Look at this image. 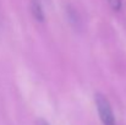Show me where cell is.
I'll return each mask as SVG.
<instances>
[{
  "mask_svg": "<svg viewBox=\"0 0 126 125\" xmlns=\"http://www.w3.org/2000/svg\"><path fill=\"white\" fill-rule=\"evenodd\" d=\"M31 12L37 21H44V10L41 0H31Z\"/></svg>",
  "mask_w": 126,
  "mask_h": 125,
  "instance_id": "cell-2",
  "label": "cell"
},
{
  "mask_svg": "<svg viewBox=\"0 0 126 125\" xmlns=\"http://www.w3.org/2000/svg\"><path fill=\"white\" fill-rule=\"evenodd\" d=\"M95 107H97L99 118H100L103 125H116L115 115L111 109V106L103 94L95 96Z\"/></svg>",
  "mask_w": 126,
  "mask_h": 125,
  "instance_id": "cell-1",
  "label": "cell"
},
{
  "mask_svg": "<svg viewBox=\"0 0 126 125\" xmlns=\"http://www.w3.org/2000/svg\"><path fill=\"white\" fill-rule=\"evenodd\" d=\"M108 4L111 6V9H113V10L118 11V10H120V9H121L123 1H121V0H108Z\"/></svg>",
  "mask_w": 126,
  "mask_h": 125,
  "instance_id": "cell-3",
  "label": "cell"
},
{
  "mask_svg": "<svg viewBox=\"0 0 126 125\" xmlns=\"http://www.w3.org/2000/svg\"><path fill=\"white\" fill-rule=\"evenodd\" d=\"M36 125H49V124H48V123H47L44 119H39V120L37 122V124H36Z\"/></svg>",
  "mask_w": 126,
  "mask_h": 125,
  "instance_id": "cell-4",
  "label": "cell"
}]
</instances>
